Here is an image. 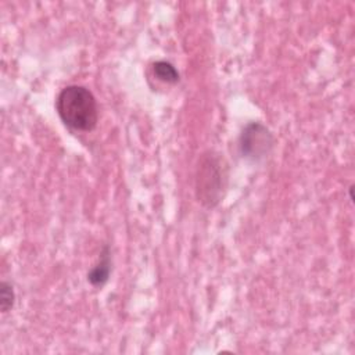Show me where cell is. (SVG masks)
Masks as SVG:
<instances>
[{
  "label": "cell",
  "instance_id": "1",
  "mask_svg": "<svg viewBox=\"0 0 355 355\" xmlns=\"http://www.w3.org/2000/svg\"><path fill=\"white\" fill-rule=\"evenodd\" d=\"M55 110L61 121L73 130H93L98 121L97 101L85 86L69 85L64 87L57 96Z\"/></svg>",
  "mask_w": 355,
  "mask_h": 355
},
{
  "label": "cell",
  "instance_id": "6",
  "mask_svg": "<svg viewBox=\"0 0 355 355\" xmlns=\"http://www.w3.org/2000/svg\"><path fill=\"white\" fill-rule=\"evenodd\" d=\"M14 300H15V294H14L12 286L7 282H3L0 286V308H1V311L8 312L14 305Z\"/></svg>",
  "mask_w": 355,
  "mask_h": 355
},
{
  "label": "cell",
  "instance_id": "4",
  "mask_svg": "<svg viewBox=\"0 0 355 355\" xmlns=\"http://www.w3.org/2000/svg\"><path fill=\"white\" fill-rule=\"evenodd\" d=\"M111 272V259H110V250L108 247H104L98 262L90 269V272L87 273V280L90 282V284L98 287L103 286L110 276Z\"/></svg>",
  "mask_w": 355,
  "mask_h": 355
},
{
  "label": "cell",
  "instance_id": "2",
  "mask_svg": "<svg viewBox=\"0 0 355 355\" xmlns=\"http://www.w3.org/2000/svg\"><path fill=\"white\" fill-rule=\"evenodd\" d=\"M226 166L223 159L211 151L202 154L198 161L196 173V194L198 201L205 207H215L225 190Z\"/></svg>",
  "mask_w": 355,
  "mask_h": 355
},
{
  "label": "cell",
  "instance_id": "5",
  "mask_svg": "<svg viewBox=\"0 0 355 355\" xmlns=\"http://www.w3.org/2000/svg\"><path fill=\"white\" fill-rule=\"evenodd\" d=\"M153 72H154V75L159 80L166 82V83H176L179 80V72L168 61H157V62H154Z\"/></svg>",
  "mask_w": 355,
  "mask_h": 355
},
{
  "label": "cell",
  "instance_id": "3",
  "mask_svg": "<svg viewBox=\"0 0 355 355\" xmlns=\"http://www.w3.org/2000/svg\"><path fill=\"white\" fill-rule=\"evenodd\" d=\"M273 137L269 129L259 122H250L241 132L239 147L243 157L258 161L272 148Z\"/></svg>",
  "mask_w": 355,
  "mask_h": 355
}]
</instances>
